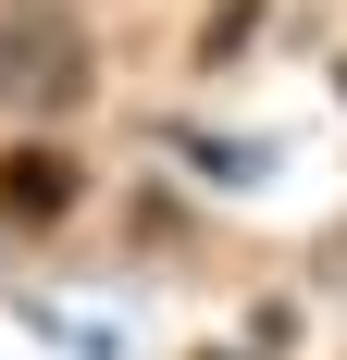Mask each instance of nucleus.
<instances>
[{
  "mask_svg": "<svg viewBox=\"0 0 347 360\" xmlns=\"http://www.w3.org/2000/svg\"><path fill=\"white\" fill-rule=\"evenodd\" d=\"M335 87H347V63H335Z\"/></svg>",
  "mask_w": 347,
  "mask_h": 360,
  "instance_id": "nucleus-4",
  "label": "nucleus"
},
{
  "mask_svg": "<svg viewBox=\"0 0 347 360\" xmlns=\"http://www.w3.org/2000/svg\"><path fill=\"white\" fill-rule=\"evenodd\" d=\"M0 212L13 224H63L74 212V162L63 149H0Z\"/></svg>",
  "mask_w": 347,
  "mask_h": 360,
  "instance_id": "nucleus-2",
  "label": "nucleus"
},
{
  "mask_svg": "<svg viewBox=\"0 0 347 360\" xmlns=\"http://www.w3.org/2000/svg\"><path fill=\"white\" fill-rule=\"evenodd\" d=\"M87 75H100V50H87L74 13H13V25H0V100L74 112V100H87Z\"/></svg>",
  "mask_w": 347,
  "mask_h": 360,
  "instance_id": "nucleus-1",
  "label": "nucleus"
},
{
  "mask_svg": "<svg viewBox=\"0 0 347 360\" xmlns=\"http://www.w3.org/2000/svg\"><path fill=\"white\" fill-rule=\"evenodd\" d=\"M248 25H261V0H223V13L199 25V63H236V50H248Z\"/></svg>",
  "mask_w": 347,
  "mask_h": 360,
  "instance_id": "nucleus-3",
  "label": "nucleus"
}]
</instances>
